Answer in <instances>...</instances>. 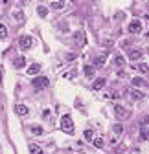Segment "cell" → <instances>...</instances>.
I'll return each mask as SVG.
<instances>
[{"mask_svg": "<svg viewBox=\"0 0 149 154\" xmlns=\"http://www.w3.org/2000/svg\"><path fill=\"white\" fill-rule=\"evenodd\" d=\"M28 107L26 105H17L15 107V114H18V116H28Z\"/></svg>", "mask_w": 149, "mask_h": 154, "instance_id": "10", "label": "cell"}, {"mask_svg": "<svg viewBox=\"0 0 149 154\" xmlns=\"http://www.w3.org/2000/svg\"><path fill=\"white\" fill-rule=\"evenodd\" d=\"M6 37H8V28L0 22V39H6Z\"/></svg>", "mask_w": 149, "mask_h": 154, "instance_id": "20", "label": "cell"}, {"mask_svg": "<svg viewBox=\"0 0 149 154\" xmlns=\"http://www.w3.org/2000/svg\"><path fill=\"white\" fill-rule=\"evenodd\" d=\"M18 44H21V48H22V50H28V48H31L33 39L29 37V35H22V37H21V42H18Z\"/></svg>", "mask_w": 149, "mask_h": 154, "instance_id": "4", "label": "cell"}, {"mask_svg": "<svg viewBox=\"0 0 149 154\" xmlns=\"http://www.w3.org/2000/svg\"><path fill=\"white\" fill-rule=\"evenodd\" d=\"M61 130L63 132H68V134L74 132V123H72V117L68 116V114L61 116Z\"/></svg>", "mask_w": 149, "mask_h": 154, "instance_id": "1", "label": "cell"}, {"mask_svg": "<svg viewBox=\"0 0 149 154\" xmlns=\"http://www.w3.org/2000/svg\"><path fill=\"white\" fill-rule=\"evenodd\" d=\"M138 70H140V72H149V66H147V64H138Z\"/></svg>", "mask_w": 149, "mask_h": 154, "instance_id": "26", "label": "cell"}, {"mask_svg": "<svg viewBox=\"0 0 149 154\" xmlns=\"http://www.w3.org/2000/svg\"><path fill=\"white\" fill-rule=\"evenodd\" d=\"M85 140H88V141L94 140V132L92 130H85Z\"/></svg>", "mask_w": 149, "mask_h": 154, "instance_id": "25", "label": "cell"}, {"mask_svg": "<svg viewBox=\"0 0 149 154\" xmlns=\"http://www.w3.org/2000/svg\"><path fill=\"white\" fill-rule=\"evenodd\" d=\"M37 13L41 15V17H46V15H48V7H44V6H39V7H37Z\"/></svg>", "mask_w": 149, "mask_h": 154, "instance_id": "21", "label": "cell"}, {"mask_svg": "<svg viewBox=\"0 0 149 154\" xmlns=\"http://www.w3.org/2000/svg\"><path fill=\"white\" fill-rule=\"evenodd\" d=\"M144 97L146 96H144V92H140V90H129V99H131V101H142Z\"/></svg>", "mask_w": 149, "mask_h": 154, "instance_id": "5", "label": "cell"}, {"mask_svg": "<svg viewBox=\"0 0 149 154\" xmlns=\"http://www.w3.org/2000/svg\"><path fill=\"white\" fill-rule=\"evenodd\" d=\"M142 127H149V114H147V116H144V119H142Z\"/></svg>", "mask_w": 149, "mask_h": 154, "instance_id": "27", "label": "cell"}, {"mask_svg": "<svg viewBox=\"0 0 149 154\" xmlns=\"http://www.w3.org/2000/svg\"><path fill=\"white\" fill-rule=\"evenodd\" d=\"M63 6H64L63 2H52V4H50V7H52V9H63Z\"/></svg>", "mask_w": 149, "mask_h": 154, "instance_id": "24", "label": "cell"}, {"mask_svg": "<svg viewBox=\"0 0 149 154\" xmlns=\"http://www.w3.org/2000/svg\"><path fill=\"white\" fill-rule=\"evenodd\" d=\"M112 132H114V134H118V136H120V134L123 132V125H122V123H116V125L112 127Z\"/></svg>", "mask_w": 149, "mask_h": 154, "instance_id": "19", "label": "cell"}, {"mask_svg": "<svg viewBox=\"0 0 149 154\" xmlns=\"http://www.w3.org/2000/svg\"><path fill=\"white\" fill-rule=\"evenodd\" d=\"M127 55L131 61H138V59H142V50H135V48H131L127 52Z\"/></svg>", "mask_w": 149, "mask_h": 154, "instance_id": "6", "label": "cell"}, {"mask_svg": "<svg viewBox=\"0 0 149 154\" xmlns=\"http://www.w3.org/2000/svg\"><path fill=\"white\" fill-rule=\"evenodd\" d=\"M74 75H76V72H68V73H66V75H64V77H68V79H70V77H74Z\"/></svg>", "mask_w": 149, "mask_h": 154, "instance_id": "28", "label": "cell"}, {"mask_svg": "<svg viewBox=\"0 0 149 154\" xmlns=\"http://www.w3.org/2000/svg\"><path fill=\"white\" fill-rule=\"evenodd\" d=\"M29 152L31 154H42V149L39 145H35V143H31V145H29Z\"/></svg>", "mask_w": 149, "mask_h": 154, "instance_id": "16", "label": "cell"}, {"mask_svg": "<svg viewBox=\"0 0 149 154\" xmlns=\"http://www.w3.org/2000/svg\"><path fill=\"white\" fill-rule=\"evenodd\" d=\"M85 75H87L88 79L94 77V66H88V64H87V66H85Z\"/></svg>", "mask_w": 149, "mask_h": 154, "instance_id": "18", "label": "cell"}, {"mask_svg": "<svg viewBox=\"0 0 149 154\" xmlns=\"http://www.w3.org/2000/svg\"><path fill=\"white\" fill-rule=\"evenodd\" d=\"M74 41H76L77 46H85V33H83V31H76V35H74Z\"/></svg>", "mask_w": 149, "mask_h": 154, "instance_id": "8", "label": "cell"}, {"mask_svg": "<svg viewBox=\"0 0 149 154\" xmlns=\"http://www.w3.org/2000/svg\"><path fill=\"white\" fill-rule=\"evenodd\" d=\"M105 61H107V55H98L96 59H94V66H96V68L105 66Z\"/></svg>", "mask_w": 149, "mask_h": 154, "instance_id": "9", "label": "cell"}, {"mask_svg": "<svg viewBox=\"0 0 149 154\" xmlns=\"http://www.w3.org/2000/svg\"><path fill=\"white\" fill-rule=\"evenodd\" d=\"M39 72H41V64H31V66L28 68V73H29V75H37Z\"/></svg>", "mask_w": 149, "mask_h": 154, "instance_id": "12", "label": "cell"}, {"mask_svg": "<svg viewBox=\"0 0 149 154\" xmlns=\"http://www.w3.org/2000/svg\"><path fill=\"white\" fill-rule=\"evenodd\" d=\"M131 83H133V86H146V84H147L142 77H133V81H131Z\"/></svg>", "mask_w": 149, "mask_h": 154, "instance_id": "14", "label": "cell"}, {"mask_svg": "<svg viewBox=\"0 0 149 154\" xmlns=\"http://www.w3.org/2000/svg\"><path fill=\"white\" fill-rule=\"evenodd\" d=\"M140 138L142 140H149V127H142V130H140Z\"/></svg>", "mask_w": 149, "mask_h": 154, "instance_id": "17", "label": "cell"}, {"mask_svg": "<svg viewBox=\"0 0 149 154\" xmlns=\"http://www.w3.org/2000/svg\"><path fill=\"white\" fill-rule=\"evenodd\" d=\"M31 84H33V88H35V90H42V88H46L48 84H50V79L44 77V75H39V77H35V79L31 81Z\"/></svg>", "mask_w": 149, "mask_h": 154, "instance_id": "2", "label": "cell"}, {"mask_svg": "<svg viewBox=\"0 0 149 154\" xmlns=\"http://www.w3.org/2000/svg\"><path fill=\"white\" fill-rule=\"evenodd\" d=\"M114 64H116V66H120V68H122L123 64H125V57H123L122 53H118V55L114 57Z\"/></svg>", "mask_w": 149, "mask_h": 154, "instance_id": "13", "label": "cell"}, {"mask_svg": "<svg viewBox=\"0 0 149 154\" xmlns=\"http://www.w3.org/2000/svg\"><path fill=\"white\" fill-rule=\"evenodd\" d=\"M105 86V79L103 77H99V79H96V81H94V84H92V90H101V88Z\"/></svg>", "mask_w": 149, "mask_h": 154, "instance_id": "11", "label": "cell"}, {"mask_svg": "<svg viewBox=\"0 0 149 154\" xmlns=\"http://www.w3.org/2000/svg\"><path fill=\"white\" fill-rule=\"evenodd\" d=\"M13 64H15V68H24V64H26V59H24V57H17Z\"/></svg>", "mask_w": 149, "mask_h": 154, "instance_id": "15", "label": "cell"}, {"mask_svg": "<svg viewBox=\"0 0 149 154\" xmlns=\"http://www.w3.org/2000/svg\"><path fill=\"white\" fill-rule=\"evenodd\" d=\"M0 84H2V70H0Z\"/></svg>", "mask_w": 149, "mask_h": 154, "instance_id": "29", "label": "cell"}, {"mask_svg": "<svg viewBox=\"0 0 149 154\" xmlns=\"http://www.w3.org/2000/svg\"><path fill=\"white\" fill-rule=\"evenodd\" d=\"M129 31L131 33H140L142 31V22L140 20H133L131 24H129Z\"/></svg>", "mask_w": 149, "mask_h": 154, "instance_id": "7", "label": "cell"}, {"mask_svg": "<svg viewBox=\"0 0 149 154\" xmlns=\"http://www.w3.org/2000/svg\"><path fill=\"white\" fill-rule=\"evenodd\" d=\"M114 114H116V117H118V119H127L129 116H131V112H129L127 108L120 107V105H116V107H114Z\"/></svg>", "mask_w": 149, "mask_h": 154, "instance_id": "3", "label": "cell"}, {"mask_svg": "<svg viewBox=\"0 0 149 154\" xmlns=\"http://www.w3.org/2000/svg\"><path fill=\"white\" fill-rule=\"evenodd\" d=\"M94 147H98V149H101L103 147V140H101V138H94Z\"/></svg>", "mask_w": 149, "mask_h": 154, "instance_id": "23", "label": "cell"}, {"mask_svg": "<svg viewBox=\"0 0 149 154\" xmlns=\"http://www.w3.org/2000/svg\"><path fill=\"white\" fill-rule=\"evenodd\" d=\"M31 132L35 134V136H41V134H42V127H39V125H35V127H31Z\"/></svg>", "mask_w": 149, "mask_h": 154, "instance_id": "22", "label": "cell"}]
</instances>
